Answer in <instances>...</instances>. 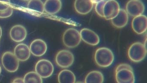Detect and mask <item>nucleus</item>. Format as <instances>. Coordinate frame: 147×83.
<instances>
[{
    "label": "nucleus",
    "mask_w": 147,
    "mask_h": 83,
    "mask_svg": "<svg viewBox=\"0 0 147 83\" xmlns=\"http://www.w3.org/2000/svg\"><path fill=\"white\" fill-rule=\"evenodd\" d=\"M115 79L118 83H134L135 75L131 66L126 63L119 65L115 69Z\"/></svg>",
    "instance_id": "f257e3e1"
},
{
    "label": "nucleus",
    "mask_w": 147,
    "mask_h": 83,
    "mask_svg": "<svg viewBox=\"0 0 147 83\" xmlns=\"http://www.w3.org/2000/svg\"><path fill=\"white\" fill-rule=\"evenodd\" d=\"M94 59L95 63L99 67H108L114 61V54L110 48L106 47L99 48L95 51Z\"/></svg>",
    "instance_id": "f03ea898"
},
{
    "label": "nucleus",
    "mask_w": 147,
    "mask_h": 83,
    "mask_svg": "<svg viewBox=\"0 0 147 83\" xmlns=\"http://www.w3.org/2000/svg\"><path fill=\"white\" fill-rule=\"evenodd\" d=\"M146 54V47L141 42L133 43L128 49V57L130 60L134 62H141L144 59Z\"/></svg>",
    "instance_id": "7ed1b4c3"
},
{
    "label": "nucleus",
    "mask_w": 147,
    "mask_h": 83,
    "mask_svg": "<svg viewBox=\"0 0 147 83\" xmlns=\"http://www.w3.org/2000/svg\"><path fill=\"white\" fill-rule=\"evenodd\" d=\"M80 32L73 28L68 29L63 33L62 40L65 46L68 48H74L79 46L81 42Z\"/></svg>",
    "instance_id": "20e7f679"
},
{
    "label": "nucleus",
    "mask_w": 147,
    "mask_h": 83,
    "mask_svg": "<svg viewBox=\"0 0 147 83\" xmlns=\"http://www.w3.org/2000/svg\"><path fill=\"white\" fill-rule=\"evenodd\" d=\"M1 62L4 68L9 72H15L19 66V60L14 53L11 52H6L3 54Z\"/></svg>",
    "instance_id": "39448f33"
},
{
    "label": "nucleus",
    "mask_w": 147,
    "mask_h": 83,
    "mask_svg": "<svg viewBox=\"0 0 147 83\" xmlns=\"http://www.w3.org/2000/svg\"><path fill=\"white\" fill-rule=\"evenodd\" d=\"M74 61V56L70 51L62 50L59 51L55 57V62L57 66L63 68L71 66Z\"/></svg>",
    "instance_id": "423d86ee"
},
{
    "label": "nucleus",
    "mask_w": 147,
    "mask_h": 83,
    "mask_svg": "<svg viewBox=\"0 0 147 83\" xmlns=\"http://www.w3.org/2000/svg\"><path fill=\"white\" fill-rule=\"evenodd\" d=\"M53 64L47 59L38 61L35 66V71L42 78H48L51 76L54 72Z\"/></svg>",
    "instance_id": "0eeeda50"
},
{
    "label": "nucleus",
    "mask_w": 147,
    "mask_h": 83,
    "mask_svg": "<svg viewBox=\"0 0 147 83\" xmlns=\"http://www.w3.org/2000/svg\"><path fill=\"white\" fill-rule=\"evenodd\" d=\"M119 3L116 0H107L103 8V16L106 20H111L117 16L120 10Z\"/></svg>",
    "instance_id": "6e6552de"
},
{
    "label": "nucleus",
    "mask_w": 147,
    "mask_h": 83,
    "mask_svg": "<svg viewBox=\"0 0 147 83\" xmlns=\"http://www.w3.org/2000/svg\"><path fill=\"white\" fill-rule=\"evenodd\" d=\"M144 10L145 6L141 0H130L125 7L127 14L133 17L142 14Z\"/></svg>",
    "instance_id": "1a4fd4ad"
},
{
    "label": "nucleus",
    "mask_w": 147,
    "mask_h": 83,
    "mask_svg": "<svg viewBox=\"0 0 147 83\" xmlns=\"http://www.w3.org/2000/svg\"><path fill=\"white\" fill-rule=\"evenodd\" d=\"M131 27L133 31L138 34H142L147 29V18L144 15L135 16L132 20Z\"/></svg>",
    "instance_id": "9d476101"
},
{
    "label": "nucleus",
    "mask_w": 147,
    "mask_h": 83,
    "mask_svg": "<svg viewBox=\"0 0 147 83\" xmlns=\"http://www.w3.org/2000/svg\"><path fill=\"white\" fill-rule=\"evenodd\" d=\"M80 33L82 40L88 45L95 46L99 43V36L91 29L88 28L82 29L81 30Z\"/></svg>",
    "instance_id": "9b49d317"
},
{
    "label": "nucleus",
    "mask_w": 147,
    "mask_h": 83,
    "mask_svg": "<svg viewBox=\"0 0 147 83\" xmlns=\"http://www.w3.org/2000/svg\"><path fill=\"white\" fill-rule=\"evenodd\" d=\"M47 48L46 42L41 39L34 40L31 42L30 47L31 53L37 57H40L45 54Z\"/></svg>",
    "instance_id": "f8f14e48"
},
{
    "label": "nucleus",
    "mask_w": 147,
    "mask_h": 83,
    "mask_svg": "<svg viewBox=\"0 0 147 83\" xmlns=\"http://www.w3.org/2000/svg\"><path fill=\"white\" fill-rule=\"evenodd\" d=\"M26 29L21 25H16L11 28L10 36L11 39L15 42H19L24 40L27 36Z\"/></svg>",
    "instance_id": "ddd939ff"
},
{
    "label": "nucleus",
    "mask_w": 147,
    "mask_h": 83,
    "mask_svg": "<svg viewBox=\"0 0 147 83\" xmlns=\"http://www.w3.org/2000/svg\"><path fill=\"white\" fill-rule=\"evenodd\" d=\"M14 54L19 61H25L28 60L31 55L30 47L26 44H18L14 49Z\"/></svg>",
    "instance_id": "4468645a"
},
{
    "label": "nucleus",
    "mask_w": 147,
    "mask_h": 83,
    "mask_svg": "<svg viewBox=\"0 0 147 83\" xmlns=\"http://www.w3.org/2000/svg\"><path fill=\"white\" fill-rule=\"evenodd\" d=\"M75 9L78 14L86 15L91 12L93 7V3L91 0H75Z\"/></svg>",
    "instance_id": "2eb2a0df"
},
{
    "label": "nucleus",
    "mask_w": 147,
    "mask_h": 83,
    "mask_svg": "<svg viewBox=\"0 0 147 83\" xmlns=\"http://www.w3.org/2000/svg\"><path fill=\"white\" fill-rule=\"evenodd\" d=\"M128 20L129 16L126 10L123 9H120L117 16L111 20V22L113 27L120 29L127 25Z\"/></svg>",
    "instance_id": "dca6fc26"
},
{
    "label": "nucleus",
    "mask_w": 147,
    "mask_h": 83,
    "mask_svg": "<svg viewBox=\"0 0 147 83\" xmlns=\"http://www.w3.org/2000/svg\"><path fill=\"white\" fill-rule=\"evenodd\" d=\"M61 7V0H46L44 3L45 11L50 14H55L58 13Z\"/></svg>",
    "instance_id": "f3484780"
},
{
    "label": "nucleus",
    "mask_w": 147,
    "mask_h": 83,
    "mask_svg": "<svg viewBox=\"0 0 147 83\" xmlns=\"http://www.w3.org/2000/svg\"><path fill=\"white\" fill-rule=\"evenodd\" d=\"M28 10L36 15L42 14L44 10V3L41 0H30L27 4Z\"/></svg>",
    "instance_id": "a211bd4d"
},
{
    "label": "nucleus",
    "mask_w": 147,
    "mask_h": 83,
    "mask_svg": "<svg viewBox=\"0 0 147 83\" xmlns=\"http://www.w3.org/2000/svg\"><path fill=\"white\" fill-rule=\"evenodd\" d=\"M74 73L69 70H62L58 75V81L60 83H74L76 82Z\"/></svg>",
    "instance_id": "6ab92c4d"
},
{
    "label": "nucleus",
    "mask_w": 147,
    "mask_h": 83,
    "mask_svg": "<svg viewBox=\"0 0 147 83\" xmlns=\"http://www.w3.org/2000/svg\"><path fill=\"white\" fill-rule=\"evenodd\" d=\"M103 73L98 71H93L88 73L85 79L86 83H102L104 82Z\"/></svg>",
    "instance_id": "aec40b11"
},
{
    "label": "nucleus",
    "mask_w": 147,
    "mask_h": 83,
    "mask_svg": "<svg viewBox=\"0 0 147 83\" xmlns=\"http://www.w3.org/2000/svg\"><path fill=\"white\" fill-rule=\"evenodd\" d=\"M24 83H38L43 82L42 77L36 71H31L25 74L24 78Z\"/></svg>",
    "instance_id": "412c9836"
},
{
    "label": "nucleus",
    "mask_w": 147,
    "mask_h": 83,
    "mask_svg": "<svg viewBox=\"0 0 147 83\" xmlns=\"http://www.w3.org/2000/svg\"><path fill=\"white\" fill-rule=\"evenodd\" d=\"M107 0H104L100 2L96 3L95 6V10L97 14L101 17H104L103 16V8L104 5Z\"/></svg>",
    "instance_id": "4be33fe9"
},
{
    "label": "nucleus",
    "mask_w": 147,
    "mask_h": 83,
    "mask_svg": "<svg viewBox=\"0 0 147 83\" xmlns=\"http://www.w3.org/2000/svg\"><path fill=\"white\" fill-rule=\"evenodd\" d=\"M13 13V9L11 6L7 9L4 10H0V18H6L10 17Z\"/></svg>",
    "instance_id": "5701e85b"
},
{
    "label": "nucleus",
    "mask_w": 147,
    "mask_h": 83,
    "mask_svg": "<svg viewBox=\"0 0 147 83\" xmlns=\"http://www.w3.org/2000/svg\"><path fill=\"white\" fill-rule=\"evenodd\" d=\"M11 6L10 0H0V10H5Z\"/></svg>",
    "instance_id": "b1692460"
},
{
    "label": "nucleus",
    "mask_w": 147,
    "mask_h": 83,
    "mask_svg": "<svg viewBox=\"0 0 147 83\" xmlns=\"http://www.w3.org/2000/svg\"><path fill=\"white\" fill-rule=\"evenodd\" d=\"M12 83H24V78H16L13 80V81H12Z\"/></svg>",
    "instance_id": "393cba45"
},
{
    "label": "nucleus",
    "mask_w": 147,
    "mask_h": 83,
    "mask_svg": "<svg viewBox=\"0 0 147 83\" xmlns=\"http://www.w3.org/2000/svg\"><path fill=\"white\" fill-rule=\"evenodd\" d=\"M104 1V0H91L93 3H98L100 2L101 1Z\"/></svg>",
    "instance_id": "a878e982"
},
{
    "label": "nucleus",
    "mask_w": 147,
    "mask_h": 83,
    "mask_svg": "<svg viewBox=\"0 0 147 83\" xmlns=\"http://www.w3.org/2000/svg\"><path fill=\"white\" fill-rule=\"evenodd\" d=\"M2 29H1V27H0V39L1 38V36H2Z\"/></svg>",
    "instance_id": "bb28decb"
},
{
    "label": "nucleus",
    "mask_w": 147,
    "mask_h": 83,
    "mask_svg": "<svg viewBox=\"0 0 147 83\" xmlns=\"http://www.w3.org/2000/svg\"><path fill=\"white\" fill-rule=\"evenodd\" d=\"M1 66H0V74H1Z\"/></svg>",
    "instance_id": "cd10ccee"
},
{
    "label": "nucleus",
    "mask_w": 147,
    "mask_h": 83,
    "mask_svg": "<svg viewBox=\"0 0 147 83\" xmlns=\"http://www.w3.org/2000/svg\"><path fill=\"white\" fill-rule=\"evenodd\" d=\"M23 1H30V0H22Z\"/></svg>",
    "instance_id": "c85d7f7f"
}]
</instances>
